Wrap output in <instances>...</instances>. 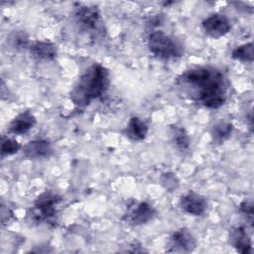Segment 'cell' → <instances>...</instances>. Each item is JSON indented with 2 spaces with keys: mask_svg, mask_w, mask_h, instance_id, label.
<instances>
[{
  "mask_svg": "<svg viewBox=\"0 0 254 254\" xmlns=\"http://www.w3.org/2000/svg\"><path fill=\"white\" fill-rule=\"evenodd\" d=\"M230 242L232 246L240 253L245 254L251 252V239L243 226H236L231 229Z\"/></svg>",
  "mask_w": 254,
  "mask_h": 254,
  "instance_id": "13",
  "label": "cell"
},
{
  "mask_svg": "<svg viewBox=\"0 0 254 254\" xmlns=\"http://www.w3.org/2000/svg\"><path fill=\"white\" fill-rule=\"evenodd\" d=\"M148 134L147 124L139 117H131L126 128L125 135L131 141H142Z\"/></svg>",
  "mask_w": 254,
  "mask_h": 254,
  "instance_id": "14",
  "label": "cell"
},
{
  "mask_svg": "<svg viewBox=\"0 0 254 254\" xmlns=\"http://www.w3.org/2000/svg\"><path fill=\"white\" fill-rule=\"evenodd\" d=\"M180 206L185 212L190 215L200 216L206 211L207 201L204 196L194 191H189L182 195Z\"/></svg>",
  "mask_w": 254,
  "mask_h": 254,
  "instance_id": "9",
  "label": "cell"
},
{
  "mask_svg": "<svg viewBox=\"0 0 254 254\" xmlns=\"http://www.w3.org/2000/svg\"><path fill=\"white\" fill-rule=\"evenodd\" d=\"M233 126L226 121H219L213 125L211 129V137L215 143L221 144L227 140L232 133Z\"/></svg>",
  "mask_w": 254,
  "mask_h": 254,
  "instance_id": "16",
  "label": "cell"
},
{
  "mask_svg": "<svg viewBox=\"0 0 254 254\" xmlns=\"http://www.w3.org/2000/svg\"><path fill=\"white\" fill-rule=\"evenodd\" d=\"M168 246V252L189 253L193 251L196 246V241L188 228H180L173 232L169 239Z\"/></svg>",
  "mask_w": 254,
  "mask_h": 254,
  "instance_id": "7",
  "label": "cell"
},
{
  "mask_svg": "<svg viewBox=\"0 0 254 254\" xmlns=\"http://www.w3.org/2000/svg\"><path fill=\"white\" fill-rule=\"evenodd\" d=\"M108 69L99 64H93L80 75L70 90L72 103L78 107H85L93 100L101 97L110 83Z\"/></svg>",
  "mask_w": 254,
  "mask_h": 254,
  "instance_id": "2",
  "label": "cell"
},
{
  "mask_svg": "<svg viewBox=\"0 0 254 254\" xmlns=\"http://www.w3.org/2000/svg\"><path fill=\"white\" fill-rule=\"evenodd\" d=\"M231 57L235 61H239L243 63H252L254 58L253 44L248 43L235 48L231 53Z\"/></svg>",
  "mask_w": 254,
  "mask_h": 254,
  "instance_id": "17",
  "label": "cell"
},
{
  "mask_svg": "<svg viewBox=\"0 0 254 254\" xmlns=\"http://www.w3.org/2000/svg\"><path fill=\"white\" fill-rule=\"evenodd\" d=\"M177 87L188 98L206 108L217 109L227 97V83L223 73L210 66H199L183 72Z\"/></svg>",
  "mask_w": 254,
  "mask_h": 254,
  "instance_id": "1",
  "label": "cell"
},
{
  "mask_svg": "<svg viewBox=\"0 0 254 254\" xmlns=\"http://www.w3.org/2000/svg\"><path fill=\"white\" fill-rule=\"evenodd\" d=\"M240 212L246 217L249 223L252 225L253 223V203L251 201L244 200L239 205Z\"/></svg>",
  "mask_w": 254,
  "mask_h": 254,
  "instance_id": "20",
  "label": "cell"
},
{
  "mask_svg": "<svg viewBox=\"0 0 254 254\" xmlns=\"http://www.w3.org/2000/svg\"><path fill=\"white\" fill-rule=\"evenodd\" d=\"M202 29L207 36L218 39L225 36L230 31L231 25L225 15L215 13L202 21Z\"/></svg>",
  "mask_w": 254,
  "mask_h": 254,
  "instance_id": "8",
  "label": "cell"
},
{
  "mask_svg": "<svg viewBox=\"0 0 254 254\" xmlns=\"http://www.w3.org/2000/svg\"><path fill=\"white\" fill-rule=\"evenodd\" d=\"M73 17L76 25L83 32L99 35L103 33V21L99 9L93 5H78Z\"/></svg>",
  "mask_w": 254,
  "mask_h": 254,
  "instance_id": "5",
  "label": "cell"
},
{
  "mask_svg": "<svg viewBox=\"0 0 254 254\" xmlns=\"http://www.w3.org/2000/svg\"><path fill=\"white\" fill-rule=\"evenodd\" d=\"M23 154L25 157L33 160L46 159L52 156L53 147L51 143L45 139H36L24 146Z\"/></svg>",
  "mask_w": 254,
  "mask_h": 254,
  "instance_id": "10",
  "label": "cell"
},
{
  "mask_svg": "<svg viewBox=\"0 0 254 254\" xmlns=\"http://www.w3.org/2000/svg\"><path fill=\"white\" fill-rule=\"evenodd\" d=\"M62 197L53 190L42 192L34 201L29 211V217L35 223L55 224L57 221L58 206Z\"/></svg>",
  "mask_w": 254,
  "mask_h": 254,
  "instance_id": "4",
  "label": "cell"
},
{
  "mask_svg": "<svg viewBox=\"0 0 254 254\" xmlns=\"http://www.w3.org/2000/svg\"><path fill=\"white\" fill-rule=\"evenodd\" d=\"M30 53L33 58L39 61H52L57 57V47L47 41H37L30 46Z\"/></svg>",
  "mask_w": 254,
  "mask_h": 254,
  "instance_id": "12",
  "label": "cell"
},
{
  "mask_svg": "<svg viewBox=\"0 0 254 254\" xmlns=\"http://www.w3.org/2000/svg\"><path fill=\"white\" fill-rule=\"evenodd\" d=\"M36 117L30 111L18 114L9 124V131L15 135H22L29 132L36 124Z\"/></svg>",
  "mask_w": 254,
  "mask_h": 254,
  "instance_id": "11",
  "label": "cell"
},
{
  "mask_svg": "<svg viewBox=\"0 0 254 254\" xmlns=\"http://www.w3.org/2000/svg\"><path fill=\"white\" fill-rule=\"evenodd\" d=\"M20 150V144L12 138H3L1 143L2 156H10L16 154Z\"/></svg>",
  "mask_w": 254,
  "mask_h": 254,
  "instance_id": "19",
  "label": "cell"
},
{
  "mask_svg": "<svg viewBox=\"0 0 254 254\" xmlns=\"http://www.w3.org/2000/svg\"><path fill=\"white\" fill-rule=\"evenodd\" d=\"M9 43L14 49L23 50L28 47L29 38L23 31H15L9 38Z\"/></svg>",
  "mask_w": 254,
  "mask_h": 254,
  "instance_id": "18",
  "label": "cell"
},
{
  "mask_svg": "<svg viewBox=\"0 0 254 254\" xmlns=\"http://www.w3.org/2000/svg\"><path fill=\"white\" fill-rule=\"evenodd\" d=\"M172 141L175 144L176 148L180 151H187L190 145V139L188 132L182 126H172L171 127Z\"/></svg>",
  "mask_w": 254,
  "mask_h": 254,
  "instance_id": "15",
  "label": "cell"
},
{
  "mask_svg": "<svg viewBox=\"0 0 254 254\" xmlns=\"http://www.w3.org/2000/svg\"><path fill=\"white\" fill-rule=\"evenodd\" d=\"M149 51L158 59L171 61L183 56L184 48L182 44L174 37L163 31H152L148 36Z\"/></svg>",
  "mask_w": 254,
  "mask_h": 254,
  "instance_id": "3",
  "label": "cell"
},
{
  "mask_svg": "<svg viewBox=\"0 0 254 254\" xmlns=\"http://www.w3.org/2000/svg\"><path fill=\"white\" fill-rule=\"evenodd\" d=\"M154 207L146 201H133L127 206L123 219L133 225H141L149 222L155 216Z\"/></svg>",
  "mask_w": 254,
  "mask_h": 254,
  "instance_id": "6",
  "label": "cell"
},
{
  "mask_svg": "<svg viewBox=\"0 0 254 254\" xmlns=\"http://www.w3.org/2000/svg\"><path fill=\"white\" fill-rule=\"evenodd\" d=\"M162 182L168 190H172L176 187V185H178L177 179L173 174H165L162 178Z\"/></svg>",
  "mask_w": 254,
  "mask_h": 254,
  "instance_id": "21",
  "label": "cell"
}]
</instances>
